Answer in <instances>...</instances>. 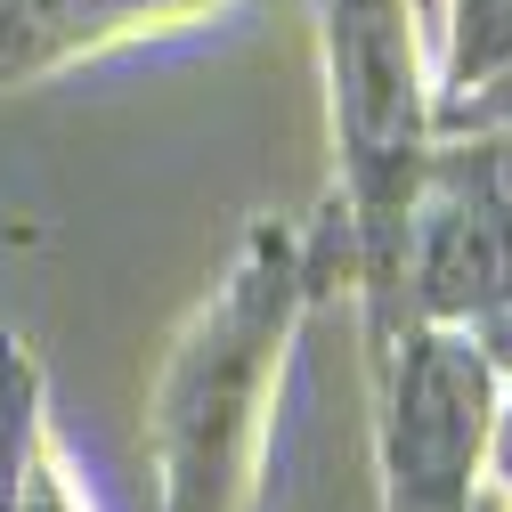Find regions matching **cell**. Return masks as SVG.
Instances as JSON below:
<instances>
[{
  "instance_id": "277c9868",
  "label": "cell",
  "mask_w": 512,
  "mask_h": 512,
  "mask_svg": "<svg viewBox=\"0 0 512 512\" xmlns=\"http://www.w3.org/2000/svg\"><path fill=\"white\" fill-rule=\"evenodd\" d=\"M512 66V0H447V57H439V98H456Z\"/></svg>"
},
{
  "instance_id": "7a4b0ae2",
  "label": "cell",
  "mask_w": 512,
  "mask_h": 512,
  "mask_svg": "<svg viewBox=\"0 0 512 512\" xmlns=\"http://www.w3.org/2000/svg\"><path fill=\"white\" fill-rule=\"evenodd\" d=\"M342 163V261L374 293L399 252L415 179L431 163V90L415 57V0H317Z\"/></svg>"
},
{
  "instance_id": "5b68a950",
  "label": "cell",
  "mask_w": 512,
  "mask_h": 512,
  "mask_svg": "<svg viewBox=\"0 0 512 512\" xmlns=\"http://www.w3.org/2000/svg\"><path fill=\"white\" fill-rule=\"evenodd\" d=\"M431 131H512V66H496L456 98H431Z\"/></svg>"
},
{
  "instance_id": "3957f363",
  "label": "cell",
  "mask_w": 512,
  "mask_h": 512,
  "mask_svg": "<svg viewBox=\"0 0 512 512\" xmlns=\"http://www.w3.org/2000/svg\"><path fill=\"white\" fill-rule=\"evenodd\" d=\"M382 512H480V464L496 439V358L472 326L382 317Z\"/></svg>"
},
{
  "instance_id": "6da1fadb",
  "label": "cell",
  "mask_w": 512,
  "mask_h": 512,
  "mask_svg": "<svg viewBox=\"0 0 512 512\" xmlns=\"http://www.w3.org/2000/svg\"><path fill=\"white\" fill-rule=\"evenodd\" d=\"M317 269H326L317 244L261 220L236 244L228 277L179 326L155 407H147V456H155L163 512H252L269 472L277 382L301 334V309L317 293Z\"/></svg>"
},
{
  "instance_id": "8992f818",
  "label": "cell",
  "mask_w": 512,
  "mask_h": 512,
  "mask_svg": "<svg viewBox=\"0 0 512 512\" xmlns=\"http://www.w3.org/2000/svg\"><path fill=\"white\" fill-rule=\"evenodd\" d=\"M114 33L122 41H155V33H187V25H212L228 0H106Z\"/></svg>"
}]
</instances>
